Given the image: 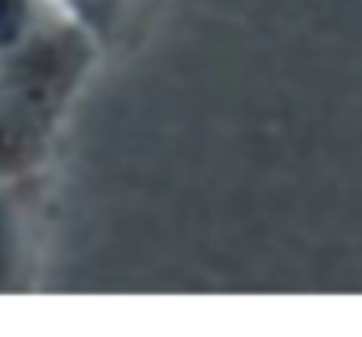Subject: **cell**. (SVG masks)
I'll return each mask as SVG.
<instances>
[{
    "instance_id": "1",
    "label": "cell",
    "mask_w": 362,
    "mask_h": 337,
    "mask_svg": "<svg viewBox=\"0 0 362 337\" xmlns=\"http://www.w3.org/2000/svg\"><path fill=\"white\" fill-rule=\"evenodd\" d=\"M21 21H25V4L21 0H0V46L18 35Z\"/></svg>"
}]
</instances>
